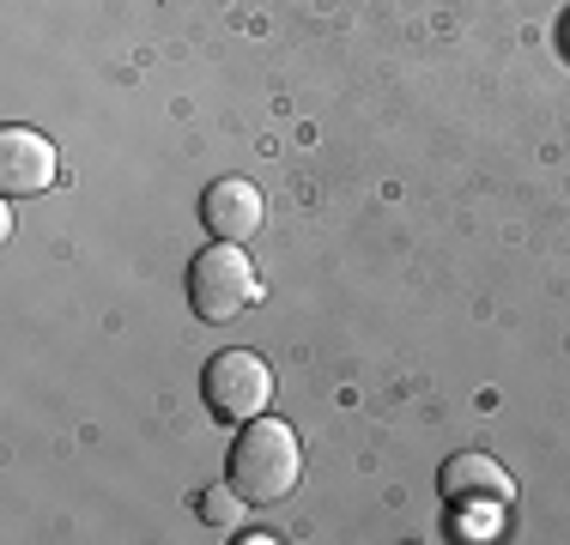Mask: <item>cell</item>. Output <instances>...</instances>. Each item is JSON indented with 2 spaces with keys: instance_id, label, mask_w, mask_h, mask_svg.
Listing matches in <instances>:
<instances>
[{
  "instance_id": "6da1fadb",
  "label": "cell",
  "mask_w": 570,
  "mask_h": 545,
  "mask_svg": "<svg viewBox=\"0 0 570 545\" xmlns=\"http://www.w3.org/2000/svg\"><path fill=\"white\" fill-rule=\"evenodd\" d=\"M304 479V443L285 418H249L230 443V485L243 503H279Z\"/></svg>"
},
{
  "instance_id": "7a4b0ae2",
  "label": "cell",
  "mask_w": 570,
  "mask_h": 545,
  "mask_svg": "<svg viewBox=\"0 0 570 545\" xmlns=\"http://www.w3.org/2000/svg\"><path fill=\"white\" fill-rule=\"evenodd\" d=\"M255 297H262V279H255L243 242H213V249H200L195 261H188V304H195L200 321L225 327L230 316H243Z\"/></svg>"
},
{
  "instance_id": "3957f363",
  "label": "cell",
  "mask_w": 570,
  "mask_h": 545,
  "mask_svg": "<svg viewBox=\"0 0 570 545\" xmlns=\"http://www.w3.org/2000/svg\"><path fill=\"white\" fill-rule=\"evenodd\" d=\"M200 388H207V406L225 425H249V418H262L267 400H274V370H267V358L230 346L207 364V382H200Z\"/></svg>"
},
{
  "instance_id": "277c9868",
  "label": "cell",
  "mask_w": 570,
  "mask_h": 545,
  "mask_svg": "<svg viewBox=\"0 0 570 545\" xmlns=\"http://www.w3.org/2000/svg\"><path fill=\"white\" fill-rule=\"evenodd\" d=\"M61 176L56 146L43 140L37 128H7L0 133V195L24 200V195H49Z\"/></svg>"
},
{
  "instance_id": "5b68a950",
  "label": "cell",
  "mask_w": 570,
  "mask_h": 545,
  "mask_svg": "<svg viewBox=\"0 0 570 545\" xmlns=\"http://www.w3.org/2000/svg\"><path fill=\"white\" fill-rule=\"evenodd\" d=\"M200 218H207L213 242H249L267 218V200H262V188L243 182V176H219V182L200 195Z\"/></svg>"
},
{
  "instance_id": "8992f818",
  "label": "cell",
  "mask_w": 570,
  "mask_h": 545,
  "mask_svg": "<svg viewBox=\"0 0 570 545\" xmlns=\"http://www.w3.org/2000/svg\"><path fill=\"white\" fill-rule=\"evenodd\" d=\"M438 485H443V497H450V503H492V509H504V503H510V473L498 467L492 455H473V448L443 460Z\"/></svg>"
},
{
  "instance_id": "52a82bcc",
  "label": "cell",
  "mask_w": 570,
  "mask_h": 545,
  "mask_svg": "<svg viewBox=\"0 0 570 545\" xmlns=\"http://www.w3.org/2000/svg\"><path fill=\"white\" fill-rule=\"evenodd\" d=\"M195 515H200L207 527H237V515H243V497H237V485H213V490H200Z\"/></svg>"
},
{
  "instance_id": "ba28073f",
  "label": "cell",
  "mask_w": 570,
  "mask_h": 545,
  "mask_svg": "<svg viewBox=\"0 0 570 545\" xmlns=\"http://www.w3.org/2000/svg\"><path fill=\"white\" fill-rule=\"evenodd\" d=\"M564 43H570V19H564Z\"/></svg>"
}]
</instances>
